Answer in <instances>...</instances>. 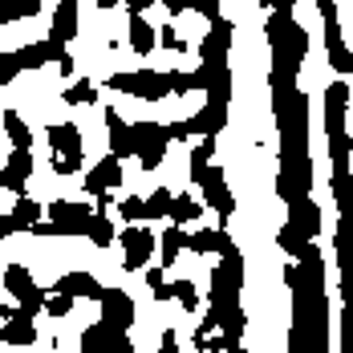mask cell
<instances>
[{
	"label": "cell",
	"instance_id": "6da1fadb",
	"mask_svg": "<svg viewBox=\"0 0 353 353\" xmlns=\"http://www.w3.org/2000/svg\"><path fill=\"white\" fill-rule=\"evenodd\" d=\"M284 284L292 292V329L288 353H329V296H325V260L317 240L284 268Z\"/></svg>",
	"mask_w": 353,
	"mask_h": 353
},
{
	"label": "cell",
	"instance_id": "7a4b0ae2",
	"mask_svg": "<svg viewBox=\"0 0 353 353\" xmlns=\"http://www.w3.org/2000/svg\"><path fill=\"white\" fill-rule=\"evenodd\" d=\"M264 29H268V45H272V73L301 77V65H305V57H309V33L296 25V17L272 8Z\"/></svg>",
	"mask_w": 353,
	"mask_h": 353
},
{
	"label": "cell",
	"instance_id": "3957f363",
	"mask_svg": "<svg viewBox=\"0 0 353 353\" xmlns=\"http://www.w3.org/2000/svg\"><path fill=\"white\" fill-rule=\"evenodd\" d=\"M240 296H244V252H232L212 272V292H208L212 309H208V317L219 325L232 309H240Z\"/></svg>",
	"mask_w": 353,
	"mask_h": 353
},
{
	"label": "cell",
	"instance_id": "277c9868",
	"mask_svg": "<svg viewBox=\"0 0 353 353\" xmlns=\"http://www.w3.org/2000/svg\"><path fill=\"white\" fill-rule=\"evenodd\" d=\"M45 139H49V167H53V175H77L81 171V163H85V142H81V130L73 126V122H53L49 130H45Z\"/></svg>",
	"mask_w": 353,
	"mask_h": 353
},
{
	"label": "cell",
	"instance_id": "5b68a950",
	"mask_svg": "<svg viewBox=\"0 0 353 353\" xmlns=\"http://www.w3.org/2000/svg\"><path fill=\"white\" fill-rule=\"evenodd\" d=\"M110 90L130 94V98H146V102H163L171 94V73L159 70H134V73H114Z\"/></svg>",
	"mask_w": 353,
	"mask_h": 353
},
{
	"label": "cell",
	"instance_id": "8992f818",
	"mask_svg": "<svg viewBox=\"0 0 353 353\" xmlns=\"http://www.w3.org/2000/svg\"><path fill=\"white\" fill-rule=\"evenodd\" d=\"M130 139H134V159L142 163V171H154L167 159V142H171L167 126H159V122H134Z\"/></svg>",
	"mask_w": 353,
	"mask_h": 353
},
{
	"label": "cell",
	"instance_id": "52a82bcc",
	"mask_svg": "<svg viewBox=\"0 0 353 353\" xmlns=\"http://www.w3.org/2000/svg\"><path fill=\"white\" fill-rule=\"evenodd\" d=\"M325 17V53H329V65H333V73L341 77V73H353V49L345 45V37H341V12H337V4L333 8H325L321 12Z\"/></svg>",
	"mask_w": 353,
	"mask_h": 353
},
{
	"label": "cell",
	"instance_id": "ba28073f",
	"mask_svg": "<svg viewBox=\"0 0 353 353\" xmlns=\"http://www.w3.org/2000/svg\"><path fill=\"white\" fill-rule=\"evenodd\" d=\"M118 244H122V268H126V272H142V268H146V260H150V252L159 248V240H154L146 228L130 223V228L118 236Z\"/></svg>",
	"mask_w": 353,
	"mask_h": 353
},
{
	"label": "cell",
	"instance_id": "9c48e42d",
	"mask_svg": "<svg viewBox=\"0 0 353 353\" xmlns=\"http://www.w3.org/2000/svg\"><path fill=\"white\" fill-rule=\"evenodd\" d=\"M81 353H134V341L122 329H110L106 321H98L81 333Z\"/></svg>",
	"mask_w": 353,
	"mask_h": 353
},
{
	"label": "cell",
	"instance_id": "30bf717a",
	"mask_svg": "<svg viewBox=\"0 0 353 353\" xmlns=\"http://www.w3.org/2000/svg\"><path fill=\"white\" fill-rule=\"evenodd\" d=\"M98 305H102V321H106L110 329L130 333V325H134V301H130V292H122V288H102Z\"/></svg>",
	"mask_w": 353,
	"mask_h": 353
},
{
	"label": "cell",
	"instance_id": "8fae6325",
	"mask_svg": "<svg viewBox=\"0 0 353 353\" xmlns=\"http://www.w3.org/2000/svg\"><path fill=\"white\" fill-rule=\"evenodd\" d=\"M199 187H203V203H208L219 219H232V215H236V195H232L228 175H223L219 167H212V171H208V179H203Z\"/></svg>",
	"mask_w": 353,
	"mask_h": 353
},
{
	"label": "cell",
	"instance_id": "7c38bea8",
	"mask_svg": "<svg viewBox=\"0 0 353 353\" xmlns=\"http://www.w3.org/2000/svg\"><path fill=\"white\" fill-rule=\"evenodd\" d=\"M232 21H223V17H215L208 37H203V45H199V57H203V65H228V49H232Z\"/></svg>",
	"mask_w": 353,
	"mask_h": 353
},
{
	"label": "cell",
	"instance_id": "4fadbf2b",
	"mask_svg": "<svg viewBox=\"0 0 353 353\" xmlns=\"http://www.w3.org/2000/svg\"><path fill=\"white\" fill-rule=\"evenodd\" d=\"M61 57H65V45H61L57 37H45V41H33V45L17 49L21 70H41V65H49V61H61Z\"/></svg>",
	"mask_w": 353,
	"mask_h": 353
},
{
	"label": "cell",
	"instance_id": "5bb4252c",
	"mask_svg": "<svg viewBox=\"0 0 353 353\" xmlns=\"http://www.w3.org/2000/svg\"><path fill=\"white\" fill-rule=\"evenodd\" d=\"M33 175V150H12L4 171H0V187L12 191V195H25V183Z\"/></svg>",
	"mask_w": 353,
	"mask_h": 353
},
{
	"label": "cell",
	"instance_id": "9a60e30c",
	"mask_svg": "<svg viewBox=\"0 0 353 353\" xmlns=\"http://www.w3.org/2000/svg\"><path fill=\"white\" fill-rule=\"evenodd\" d=\"M288 228L296 232V240H317L321 236V208L313 199L292 203V208H288Z\"/></svg>",
	"mask_w": 353,
	"mask_h": 353
},
{
	"label": "cell",
	"instance_id": "2e32d148",
	"mask_svg": "<svg viewBox=\"0 0 353 353\" xmlns=\"http://www.w3.org/2000/svg\"><path fill=\"white\" fill-rule=\"evenodd\" d=\"M223 126H228V106H219V102H208L199 114H191V118H187V130H191V134H199V139H215Z\"/></svg>",
	"mask_w": 353,
	"mask_h": 353
},
{
	"label": "cell",
	"instance_id": "e0dca14e",
	"mask_svg": "<svg viewBox=\"0 0 353 353\" xmlns=\"http://www.w3.org/2000/svg\"><path fill=\"white\" fill-rule=\"evenodd\" d=\"M122 183V159H114L106 154L98 167H90V175H85V191H94V195H106Z\"/></svg>",
	"mask_w": 353,
	"mask_h": 353
},
{
	"label": "cell",
	"instance_id": "ac0fdd59",
	"mask_svg": "<svg viewBox=\"0 0 353 353\" xmlns=\"http://www.w3.org/2000/svg\"><path fill=\"white\" fill-rule=\"evenodd\" d=\"M106 134H110V154L114 159H130L134 154V139H130V122L110 106L106 110Z\"/></svg>",
	"mask_w": 353,
	"mask_h": 353
},
{
	"label": "cell",
	"instance_id": "d6986e66",
	"mask_svg": "<svg viewBox=\"0 0 353 353\" xmlns=\"http://www.w3.org/2000/svg\"><path fill=\"white\" fill-rule=\"evenodd\" d=\"M187 252H195V256H208V252H219V256H232V252H240L236 248V240L223 232V228H208V232H195L191 236V244H187Z\"/></svg>",
	"mask_w": 353,
	"mask_h": 353
},
{
	"label": "cell",
	"instance_id": "ffe728a7",
	"mask_svg": "<svg viewBox=\"0 0 353 353\" xmlns=\"http://www.w3.org/2000/svg\"><path fill=\"white\" fill-rule=\"evenodd\" d=\"M57 292H65V296H81V301H98L102 296V284L98 276H90V272H65L61 281H57Z\"/></svg>",
	"mask_w": 353,
	"mask_h": 353
},
{
	"label": "cell",
	"instance_id": "44dd1931",
	"mask_svg": "<svg viewBox=\"0 0 353 353\" xmlns=\"http://www.w3.org/2000/svg\"><path fill=\"white\" fill-rule=\"evenodd\" d=\"M81 33V21H77V0H65V4H57V12H53V29L49 37H57L61 45L73 41V37Z\"/></svg>",
	"mask_w": 353,
	"mask_h": 353
},
{
	"label": "cell",
	"instance_id": "7402d4cb",
	"mask_svg": "<svg viewBox=\"0 0 353 353\" xmlns=\"http://www.w3.org/2000/svg\"><path fill=\"white\" fill-rule=\"evenodd\" d=\"M0 341L4 345H12V350H25V345H33L37 341V325H33V317H17L12 321H4V333H0Z\"/></svg>",
	"mask_w": 353,
	"mask_h": 353
},
{
	"label": "cell",
	"instance_id": "603a6c76",
	"mask_svg": "<svg viewBox=\"0 0 353 353\" xmlns=\"http://www.w3.org/2000/svg\"><path fill=\"white\" fill-rule=\"evenodd\" d=\"M154 45H159V33L146 25V17H130V49L139 53V57H146V53H154Z\"/></svg>",
	"mask_w": 353,
	"mask_h": 353
},
{
	"label": "cell",
	"instance_id": "cb8c5ba5",
	"mask_svg": "<svg viewBox=\"0 0 353 353\" xmlns=\"http://www.w3.org/2000/svg\"><path fill=\"white\" fill-rule=\"evenodd\" d=\"M187 244H191V236H187L179 223H171V228L163 232V240H159V252H163V268H171V264L179 260V252H183Z\"/></svg>",
	"mask_w": 353,
	"mask_h": 353
},
{
	"label": "cell",
	"instance_id": "d4e9b609",
	"mask_svg": "<svg viewBox=\"0 0 353 353\" xmlns=\"http://www.w3.org/2000/svg\"><path fill=\"white\" fill-rule=\"evenodd\" d=\"M0 122H4V134L12 139V150H29V146H33L29 122H25V118H21L17 110H4V118H0Z\"/></svg>",
	"mask_w": 353,
	"mask_h": 353
},
{
	"label": "cell",
	"instance_id": "484cf974",
	"mask_svg": "<svg viewBox=\"0 0 353 353\" xmlns=\"http://www.w3.org/2000/svg\"><path fill=\"white\" fill-rule=\"evenodd\" d=\"M41 12V0H0V25H17Z\"/></svg>",
	"mask_w": 353,
	"mask_h": 353
},
{
	"label": "cell",
	"instance_id": "4316f807",
	"mask_svg": "<svg viewBox=\"0 0 353 353\" xmlns=\"http://www.w3.org/2000/svg\"><path fill=\"white\" fill-rule=\"evenodd\" d=\"M212 154H215V139L195 142V150H191V179H195V183L208 179V171H212Z\"/></svg>",
	"mask_w": 353,
	"mask_h": 353
},
{
	"label": "cell",
	"instance_id": "83f0119b",
	"mask_svg": "<svg viewBox=\"0 0 353 353\" xmlns=\"http://www.w3.org/2000/svg\"><path fill=\"white\" fill-rule=\"evenodd\" d=\"M8 219H12V232H29L37 219H41V203L25 199V195H17V208L8 212Z\"/></svg>",
	"mask_w": 353,
	"mask_h": 353
},
{
	"label": "cell",
	"instance_id": "f1b7e54d",
	"mask_svg": "<svg viewBox=\"0 0 353 353\" xmlns=\"http://www.w3.org/2000/svg\"><path fill=\"white\" fill-rule=\"evenodd\" d=\"M4 288L21 301V296L33 288V281H29V268H25V264H8V268H4Z\"/></svg>",
	"mask_w": 353,
	"mask_h": 353
},
{
	"label": "cell",
	"instance_id": "f546056e",
	"mask_svg": "<svg viewBox=\"0 0 353 353\" xmlns=\"http://www.w3.org/2000/svg\"><path fill=\"white\" fill-rule=\"evenodd\" d=\"M199 212H203V208H199L191 195H179V199H171V208H167V215L175 219L179 228H183V223H191V219H199Z\"/></svg>",
	"mask_w": 353,
	"mask_h": 353
},
{
	"label": "cell",
	"instance_id": "4dcf8cb0",
	"mask_svg": "<svg viewBox=\"0 0 353 353\" xmlns=\"http://www.w3.org/2000/svg\"><path fill=\"white\" fill-rule=\"evenodd\" d=\"M90 244H94V248H110V244H114V223H110L106 212H94V223H90Z\"/></svg>",
	"mask_w": 353,
	"mask_h": 353
},
{
	"label": "cell",
	"instance_id": "1f68e13d",
	"mask_svg": "<svg viewBox=\"0 0 353 353\" xmlns=\"http://www.w3.org/2000/svg\"><path fill=\"white\" fill-rule=\"evenodd\" d=\"M61 98H65V106H90V102L98 98V90H94V81H85V77H81V81H73Z\"/></svg>",
	"mask_w": 353,
	"mask_h": 353
},
{
	"label": "cell",
	"instance_id": "d6a6232c",
	"mask_svg": "<svg viewBox=\"0 0 353 353\" xmlns=\"http://www.w3.org/2000/svg\"><path fill=\"white\" fill-rule=\"evenodd\" d=\"M45 301H49V292L33 284V288H29V292H25L21 301H17V313H21V317H37V313L45 309Z\"/></svg>",
	"mask_w": 353,
	"mask_h": 353
},
{
	"label": "cell",
	"instance_id": "836d02e7",
	"mask_svg": "<svg viewBox=\"0 0 353 353\" xmlns=\"http://www.w3.org/2000/svg\"><path fill=\"white\" fill-rule=\"evenodd\" d=\"M171 199H175V195H171L167 187H159L154 195H146V223H150V219H163L167 208H171Z\"/></svg>",
	"mask_w": 353,
	"mask_h": 353
},
{
	"label": "cell",
	"instance_id": "e575fe53",
	"mask_svg": "<svg viewBox=\"0 0 353 353\" xmlns=\"http://www.w3.org/2000/svg\"><path fill=\"white\" fill-rule=\"evenodd\" d=\"M122 219L126 223H146V199H139V195H130V199H122Z\"/></svg>",
	"mask_w": 353,
	"mask_h": 353
},
{
	"label": "cell",
	"instance_id": "d590c367",
	"mask_svg": "<svg viewBox=\"0 0 353 353\" xmlns=\"http://www.w3.org/2000/svg\"><path fill=\"white\" fill-rule=\"evenodd\" d=\"M175 301L187 309V313H195V309H199V292H195V284L191 281H175Z\"/></svg>",
	"mask_w": 353,
	"mask_h": 353
},
{
	"label": "cell",
	"instance_id": "8d00e7d4",
	"mask_svg": "<svg viewBox=\"0 0 353 353\" xmlns=\"http://www.w3.org/2000/svg\"><path fill=\"white\" fill-rule=\"evenodd\" d=\"M17 73H25L21 61H17V53H0V90H4L8 81H17Z\"/></svg>",
	"mask_w": 353,
	"mask_h": 353
},
{
	"label": "cell",
	"instance_id": "74e56055",
	"mask_svg": "<svg viewBox=\"0 0 353 353\" xmlns=\"http://www.w3.org/2000/svg\"><path fill=\"white\" fill-rule=\"evenodd\" d=\"M70 309H73V296H65V292H53V296L45 301V313H49V317H65Z\"/></svg>",
	"mask_w": 353,
	"mask_h": 353
},
{
	"label": "cell",
	"instance_id": "f35d334b",
	"mask_svg": "<svg viewBox=\"0 0 353 353\" xmlns=\"http://www.w3.org/2000/svg\"><path fill=\"white\" fill-rule=\"evenodd\" d=\"M187 90H195V77H191V73H183V70H175V73H171V94L183 98Z\"/></svg>",
	"mask_w": 353,
	"mask_h": 353
},
{
	"label": "cell",
	"instance_id": "ab89813d",
	"mask_svg": "<svg viewBox=\"0 0 353 353\" xmlns=\"http://www.w3.org/2000/svg\"><path fill=\"white\" fill-rule=\"evenodd\" d=\"M159 45H163V49H171V53H183V49H187V45H183V37H179L175 29H171V25H167V29L159 33Z\"/></svg>",
	"mask_w": 353,
	"mask_h": 353
},
{
	"label": "cell",
	"instance_id": "60d3db41",
	"mask_svg": "<svg viewBox=\"0 0 353 353\" xmlns=\"http://www.w3.org/2000/svg\"><path fill=\"white\" fill-rule=\"evenodd\" d=\"M187 8H195V12H199V17H208V21L219 17V0H187Z\"/></svg>",
	"mask_w": 353,
	"mask_h": 353
},
{
	"label": "cell",
	"instance_id": "b9f144b4",
	"mask_svg": "<svg viewBox=\"0 0 353 353\" xmlns=\"http://www.w3.org/2000/svg\"><path fill=\"white\" fill-rule=\"evenodd\" d=\"M146 284H150V292L159 296V292L167 288V281H163V268H146Z\"/></svg>",
	"mask_w": 353,
	"mask_h": 353
},
{
	"label": "cell",
	"instance_id": "7bdbcfd3",
	"mask_svg": "<svg viewBox=\"0 0 353 353\" xmlns=\"http://www.w3.org/2000/svg\"><path fill=\"white\" fill-rule=\"evenodd\" d=\"M159 353H179V333H175V329H167V333H163V345H159Z\"/></svg>",
	"mask_w": 353,
	"mask_h": 353
},
{
	"label": "cell",
	"instance_id": "ee69618b",
	"mask_svg": "<svg viewBox=\"0 0 353 353\" xmlns=\"http://www.w3.org/2000/svg\"><path fill=\"white\" fill-rule=\"evenodd\" d=\"M167 134H171V142H183L191 130H187V122H171V126H167Z\"/></svg>",
	"mask_w": 353,
	"mask_h": 353
},
{
	"label": "cell",
	"instance_id": "f6af8a7d",
	"mask_svg": "<svg viewBox=\"0 0 353 353\" xmlns=\"http://www.w3.org/2000/svg\"><path fill=\"white\" fill-rule=\"evenodd\" d=\"M126 8H130V17H139V12H146L150 4H159V0H122Z\"/></svg>",
	"mask_w": 353,
	"mask_h": 353
},
{
	"label": "cell",
	"instance_id": "bcb514c9",
	"mask_svg": "<svg viewBox=\"0 0 353 353\" xmlns=\"http://www.w3.org/2000/svg\"><path fill=\"white\" fill-rule=\"evenodd\" d=\"M260 4H264L268 12H272V8H281V12H292V8H296V0H260Z\"/></svg>",
	"mask_w": 353,
	"mask_h": 353
},
{
	"label": "cell",
	"instance_id": "7dc6e473",
	"mask_svg": "<svg viewBox=\"0 0 353 353\" xmlns=\"http://www.w3.org/2000/svg\"><path fill=\"white\" fill-rule=\"evenodd\" d=\"M163 4H167V12H171V17H179V12H187V0H163Z\"/></svg>",
	"mask_w": 353,
	"mask_h": 353
},
{
	"label": "cell",
	"instance_id": "c3c4849f",
	"mask_svg": "<svg viewBox=\"0 0 353 353\" xmlns=\"http://www.w3.org/2000/svg\"><path fill=\"white\" fill-rule=\"evenodd\" d=\"M4 236H17V232H12V219H8V215H0V240H4Z\"/></svg>",
	"mask_w": 353,
	"mask_h": 353
},
{
	"label": "cell",
	"instance_id": "681fc988",
	"mask_svg": "<svg viewBox=\"0 0 353 353\" xmlns=\"http://www.w3.org/2000/svg\"><path fill=\"white\" fill-rule=\"evenodd\" d=\"M57 70L65 73V77H73V57H70V53H65V57H61V61H57Z\"/></svg>",
	"mask_w": 353,
	"mask_h": 353
},
{
	"label": "cell",
	"instance_id": "f907efd6",
	"mask_svg": "<svg viewBox=\"0 0 353 353\" xmlns=\"http://www.w3.org/2000/svg\"><path fill=\"white\" fill-rule=\"evenodd\" d=\"M98 8H114V4H122V0H94Z\"/></svg>",
	"mask_w": 353,
	"mask_h": 353
},
{
	"label": "cell",
	"instance_id": "816d5d0a",
	"mask_svg": "<svg viewBox=\"0 0 353 353\" xmlns=\"http://www.w3.org/2000/svg\"><path fill=\"white\" fill-rule=\"evenodd\" d=\"M317 4H321V12H325V8H333V0H317Z\"/></svg>",
	"mask_w": 353,
	"mask_h": 353
},
{
	"label": "cell",
	"instance_id": "f5cc1de1",
	"mask_svg": "<svg viewBox=\"0 0 353 353\" xmlns=\"http://www.w3.org/2000/svg\"><path fill=\"white\" fill-rule=\"evenodd\" d=\"M57 4H65V0H57Z\"/></svg>",
	"mask_w": 353,
	"mask_h": 353
},
{
	"label": "cell",
	"instance_id": "db71d44e",
	"mask_svg": "<svg viewBox=\"0 0 353 353\" xmlns=\"http://www.w3.org/2000/svg\"><path fill=\"white\" fill-rule=\"evenodd\" d=\"M240 353H248V350H240Z\"/></svg>",
	"mask_w": 353,
	"mask_h": 353
}]
</instances>
